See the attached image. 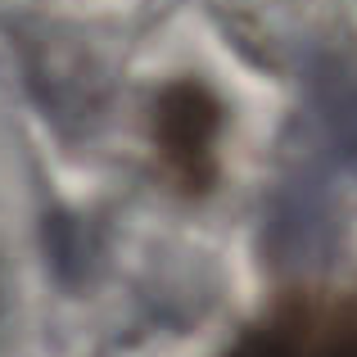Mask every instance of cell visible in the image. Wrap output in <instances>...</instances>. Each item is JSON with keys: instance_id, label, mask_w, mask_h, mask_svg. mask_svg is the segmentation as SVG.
<instances>
[{"instance_id": "3", "label": "cell", "mask_w": 357, "mask_h": 357, "mask_svg": "<svg viewBox=\"0 0 357 357\" xmlns=\"http://www.w3.org/2000/svg\"><path fill=\"white\" fill-rule=\"evenodd\" d=\"M303 118L326 158L357 176V59L312 50L303 59Z\"/></svg>"}, {"instance_id": "2", "label": "cell", "mask_w": 357, "mask_h": 357, "mask_svg": "<svg viewBox=\"0 0 357 357\" xmlns=\"http://www.w3.org/2000/svg\"><path fill=\"white\" fill-rule=\"evenodd\" d=\"M154 158L172 190L208 195L218 185V136H222V105L204 82L181 77L167 82L154 100L149 118Z\"/></svg>"}, {"instance_id": "1", "label": "cell", "mask_w": 357, "mask_h": 357, "mask_svg": "<svg viewBox=\"0 0 357 357\" xmlns=\"http://www.w3.org/2000/svg\"><path fill=\"white\" fill-rule=\"evenodd\" d=\"M222 357H357V280L285 289Z\"/></svg>"}]
</instances>
